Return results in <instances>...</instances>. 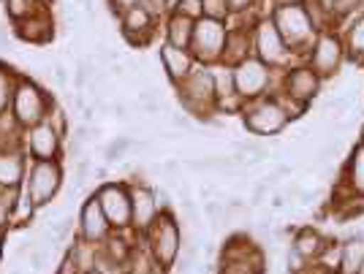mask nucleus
<instances>
[{"instance_id":"nucleus-1","label":"nucleus","mask_w":364,"mask_h":274,"mask_svg":"<svg viewBox=\"0 0 364 274\" xmlns=\"http://www.w3.org/2000/svg\"><path fill=\"white\" fill-rule=\"evenodd\" d=\"M177 104L185 109V114L196 117V122H210L215 111V84L213 68L210 65H196L188 77L174 84Z\"/></svg>"},{"instance_id":"nucleus-2","label":"nucleus","mask_w":364,"mask_h":274,"mask_svg":"<svg viewBox=\"0 0 364 274\" xmlns=\"http://www.w3.org/2000/svg\"><path fill=\"white\" fill-rule=\"evenodd\" d=\"M269 16H272L274 28L283 35V41L296 52L299 60H304L307 46L313 44V38L318 33L313 16L307 11V3H302V6H274Z\"/></svg>"},{"instance_id":"nucleus-3","label":"nucleus","mask_w":364,"mask_h":274,"mask_svg":"<svg viewBox=\"0 0 364 274\" xmlns=\"http://www.w3.org/2000/svg\"><path fill=\"white\" fill-rule=\"evenodd\" d=\"M144 247L152 253V258L158 261L164 269H171L182 250V231L180 220L171 209H161V214L152 220V226L144 231Z\"/></svg>"},{"instance_id":"nucleus-4","label":"nucleus","mask_w":364,"mask_h":274,"mask_svg":"<svg viewBox=\"0 0 364 274\" xmlns=\"http://www.w3.org/2000/svg\"><path fill=\"white\" fill-rule=\"evenodd\" d=\"M253 55L274 71H286L294 62H302L296 57V52L283 41L269 14H261L253 22Z\"/></svg>"},{"instance_id":"nucleus-5","label":"nucleus","mask_w":364,"mask_h":274,"mask_svg":"<svg viewBox=\"0 0 364 274\" xmlns=\"http://www.w3.org/2000/svg\"><path fill=\"white\" fill-rule=\"evenodd\" d=\"M316 74H318L323 82L340 74L343 62H346V46H343V35L334 28H326V31H318L313 44L307 46L304 52V60Z\"/></svg>"},{"instance_id":"nucleus-6","label":"nucleus","mask_w":364,"mask_h":274,"mask_svg":"<svg viewBox=\"0 0 364 274\" xmlns=\"http://www.w3.org/2000/svg\"><path fill=\"white\" fill-rule=\"evenodd\" d=\"M55 101L46 98V92L31 82V79H16L14 95H11V120L16 122V128H31L38 122L46 120V114L52 111Z\"/></svg>"},{"instance_id":"nucleus-7","label":"nucleus","mask_w":364,"mask_h":274,"mask_svg":"<svg viewBox=\"0 0 364 274\" xmlns=\"http://www.w3.org/2000/svg\"><path fill=\"white\" fill-rule=\"evenodd\" d=\"M63 185V168L58 160H33L25 174V185H22V196L31 209L46 207L52 198L58 196Z\"/></svg>"},{"instance_id":"nucleus-8","label":"nucleus","mask_w":364,"mask_h":274,"mask_svg":"<svg viewBox=\"0 0 364 274\" xmlns=\"http://www.w3.org/2000/svg\"><path fill=\"white\" fill-rule=\"evenodd\" d=\"M277 79L280 71L269 68L267 62H261L256 55H250L247 60L234 65V84H237V95L247 101H256L264 95H274L277 92Z\"/></svg>"},{"instance_id":"nucleus-9","label":"nucleus","mask_w":364,"mask_h":274,"mask_svg":"<svg viewBox=\"0 0 364 274\" xmlns=\"http://www.w3.org/2000/svg\"><path fill=\"white\" fill-rule=\"evenodd\" d=\"M240 114H242L245 128L250 133H256V136H277L289 125V114L283 111L280 101L274 95H264V98H256V101H247Z\"/></svg>"},{"instance_id":"nucleus-10","label":"nucleus","mask_w":364,"mask_h":274,"mask_svg":"<svg viewBox=\"0 0 364 274\" xmlns=\"http://www.w3.org/2000/svg\"><path fill=\"white\" fill-rule=\"evenodd\" d=\"M228 22L207 19L201 16L193 25V41H191V55L196 57L198 65H215L223 57V46H226Z\"/></svg>"},{"instance_id":"nucleus-11","label":"nucleus","mask_w":364,"mask_h":274,"mask_svg":"<svg viewBox=\"0 0 364 274\" xmlns=\"http://www.w3.org/2000/svg\"><path fill=\"white\" fill-rule=\"evenodd\" d=\"M321 87H323V79L307 62H294L286 71H280V79H277V92L289 95L294 101H302L307 106L321 95Z\"/></svg>"},{"instance_id":"nucleus-12","label":"nucleus","mask_w":364,"mask_h":274,"mask_svg":"<svg viewBox=\"0 0 364 274\" xmlns=\"http://www.w3.org/2000/svg\"><path fill=\"white\" fill-rule=\"evenodd\" d=\"M112 231H131V187L125 182H104L95 190Z\"/></svg>"},{"instance_id":"nucleus-13","label":"nucleus","mask_w":364,"mask_h":274,"mask_svg":"<svg viewBox=\"0 0 364 274\" xmlns=\"http://www.w3.org/2000/svg\"><path fill=\"white\" fill-rule=\"evenodd\" d=\"M60 141L63 133H58L49 120L22 131V147H25V155H31L33 160H58Z\"/></svg>"},{"instance_id":"nucleus-14","label":"nucleus","mask_w":364,"mask_h":274,"mask_svg":"<svg viewBox=\"0 0 364 274\" xmlns=\"http://www.w3.org/2000/svg\"><path fill=\"white\" fill-rule=\"evenodd\" d=\"M128 187H131V231L144 236L152 220L161 214V204L155 198V187H150L147 182H134Z\"/></svg>"},{"instance_id":"nucleus-15","label":"nucleus","mask_w":364,"mask_h":274,"mask_svg":"<svg viewBox=\"0 0 364 274\" xmlns=\"http://www.w3.org/2000/svg\"><path fill=\"white\" fill-rule=\"evenodd\" d=\"M155 25H158V19L147 9H141V6H134V9H128V11L120 14V33L125 35V41L131 46L150 44L152 38H155Z\"/></svg>"},{"instance_id":"nucleus-16","label":"nucleus","mask_w":364,"mask_h":274,"mask_svg":"<svg viewBox=\"0 0 364 274\" xmlns=\"http://www.w3.org/2000/svg\"><path fill=\"white\" fill-rule=\"evenodd\" d=\"M109 234H112V226H109L107 214H104L101 204H98V196L92 193V196L82 204V212H79V236H82L85 242L104 244Z\"/></svg>"},{"instance_id":"nucleus-17","label":"nucleus","mask_w":364,"mask_h":274,"mask_svg":"<svg viewBox=\"0 0 364 274\" xmlns=\"http://www.w3.org/2000/svg\"><path fill=\"white\" fill-rule=\"evenodd\" d=\"M337 193L346 198V201H350V198L364 201V144L362 141H356V147L348 153V160H346L343 174H340Z\"/></svg>"},{"instance_id":"nucleus-18","label":"nucleus","mask_w":364,"mask_h":274,"mask_svg":"<svg viewBox=\"0 0 364 274\" xmlns=\"http://www.w3.org/2000/svg\"><path fill=\"white\" fill-rule=\"evenodd\" d=\"M28 174L25 147L22 144H0V187H22Z\"/></svg>"},{"instance_id":"nucleus-19","label":"nucleus","mask_w":364,"mask_h":274,"mask_svg":"<svg viewBox=\"0 0 364 274\" xmlns=\"http://www.w3.org/2000/svg\"><path fill=\"white\" fill-rule=\"evenodd\" d=\"M14 31L22 41H31V44H49L55 38V22L52 14L46 11L44 6H38L31 16L14 22Z\"/></svg>"},{"instance_id":"nucleus-20","label":"nucleus","mask_w":364,"mask_h":274,"mask_svg":"<svg viewBox=\"0 0 364 274\" xmlns=\"http://www.w3.org/2000/svg\"><path fill=\"white\" fill-rule=\"evenodd\" d=\"M158 57H161V68H164V74H166V79L171 84L182 82L198 65L196 57L191 55V49H180V46H171L166 41L161 44Z\"/></svg>"},{"instance_id":"nucleus-21","label":"nucleus","mask_w":364,"mask_h":274,"mask_svg":"<svg viewBox=\"0 0 364 274\" xmlns=\"http://www.w3.org/2000/svg\"><path fill=\"white\" fill-rule=\"evenodd\" d=\"M294 239H291V250L304 261V263H318L321 256L326 253V247H329V239L321 234L318 229H313V226H302V229H294L291 234Z\"/></svg>"},{"instance_id":"nucleus-22","label":"nucleus","mask_w":364,"mask_h":274,"mask_svg":"<svg viewBox=\"0 0 364 274\" xmlns=\"http://www.w3.org/2000/svg\"><path fill=\"white\" fill-rule=\"evenodd\" d=\"M253 55V22L250 25H234L228 28L226 46H223V65H240L242 60H247Z\"/></svg>"},{"instance_id":"nucleus-23","label":"nucleus","mask_w":364,"mask_h":274,"mask_svg":"<svg viewBox=\"0 0 364 274\" xmlns=\"http://www.w3.org/2000/svg\"><path fill=\"white\" fill-rule=\"evenodd\" d=\"M343 35V46H346V60L364 65V11L350 16Z\"/></svg>"},{"instance_id":"nucleus-24","label":"nucleus","mask_w":364,"mask_h":274,"mask_svg":"<svg viewBox=\"0 0 364 274\" xmlns=\"http://www.w3.org/2000/svg\"><path fill=\"white\" fill-rule=\"evenodd\" d=\"M337 274H364V244L359 239H346L337 244Z\"/></svg>"},{"instance_id":"nucleus-25","label":"nucleus","mask_w":364,"mask_h":274,"mask_svg":"<svg viewBox=\"0 0 364 274\" xmlns=\"http://www.w3.org/2000/svg\"><path fill=\"white\" fill-rule=\"evenodd\" d=\"M193 19L180 14H168L166 19V31H164V41L171 46H180V49H191V41H193Z\"/></svg>"},{"instance_id":"nucleus-26","label":"nucleus","mask_w":364,"mask_h":274,"mask_svg":"<svg viewBox=\"0 0 364 274\" xmlns=\"http://www.w3.org/2000/svg\"><path fill=\"white\" fill-rule=\"evenodd\" d=\"M101 253L109 261H114L117 266H125L131 253H134V242L128 239V231H112L107 236V242L101 244Z\"/></svg>"},{"instance_id":"nucleus-27","label":"nucleus","mask_w":364,"mask_h":274,"mask_svg":"<svg viewBox=\"0 0 364 274\" xmlns=\"http://www.w3.org/2000/svg\"><path fill=\"white\" fill-rule=\"evenodd\" d=\"M128 274H166L168 269H164L158 261L152 258V253L147 247H134V253H131V258L128 263L122 266Z\"/></svg>"},{"instance_id":"nucleus-28","label":"nucleus","mask_w":364,"mask_h":274,"mask_svg":"<svg viewBox=\"0 0 364 274\" xmlns=\"http://www.w3.org/2000/svg\"><path fill=\"white\" fill-rule=\"evenodd\" d=\"M14 87H16V77L11 68H6L3 62H0V117L3 114H9V109H11V95H14Z\"/></svg>"},{"instance_id":"nucleus-29","label":"nucleus","mask_w":364,"mask_h":274,"mask_svg":"<svg viewBox=\"0 0 364 274\" xmlns=\"http://www.w3.org/2000/svg\"><path fill=\"white\" fill-rule=\"evenodd\" d=\"M364 0H332V9H329V16H332V25H340L350 16H356L362 11Z\"/></svg>"},{"instance_id":"nucleus-30","label":"nucleus","mask_w":364,"mask_h":274,"mask_svg":"<svg viewBox=\"0 0 364 274\" xmlns=\"http://www.w3.org/2000/svg\"><path fill=\"white\" fill-rule=\"evenodd\" d=\"M131 147H134V138H131V136H114L107 144V150H104V158H107V163H114V160H120L125 153H131Z\"/></svg>"},{"instance_id":"nucleus-31","label":"nucleus","mask_w":364,"mask_h":274,"mask_svg":"<svg viewBox=\"0 0 364 274\" xmlns=\"http://www.w3.org/2000/svg\"><path fill=\"white\" fill-rule=\"evenodd\" d=\"M3 3H6V14H9L11 22L25 19V16H31L38 9V3H33V0H3Z\"/></svg>"},{"instance_id":"nucleus-32","label":"nucleus","mask_w":364,"mask_h":274,"mask_svg":"<svg viewBox=\"0 0 364 274\" xmlns=\"http://www.w3.org/2000/svg\"><path fill=\"white\" fill-rule=\"evenodd\" d=\"M171 14L188 16V19H193V22H196V19L204 16V3H201V0H174Z\"/></svg>"},{"instance_id":"nucleus-33","label":"nucleus","mask_w":364,"mask_h":274,"mask_svg":"<svg viewBox=\"0 0 364 274\" xmlns=\"http://www.w3.org/2000/svg\"><path fill=\"white\" fill-rule=\"evenodd\" d=\"M204 3V16L207 19H218V22H228L231 9H228L226 0H201Z\"/></svg>"},{"instance_id":"nucleus-34","label":"nucleus","mask_w":364,"mask_h":274,"mask_svg":"<svg viewBox=\"0 0 364 274\" xmlns=\"http://www.w3.org/2000/svg\"><path fill=\"white\" fill-rule=\"evenodd\" d=\"M218 274H264L250 261H220V272Z\"/></svg>"},{"instance_id":"nucleus-35","label":"nucleus","mask_w":364,"mask_h":274,"mask_svg":"<svg viewBox=\"0 0 364 274\" xmlns=\"http://www.w3.org/2000/svg\"><path fill=\"white\" fill-rule=\"evenodd\" d=\"M139 6L141 9H147L155 19H161V16H166V6H168V0H139Z\"/></svg>"},{"instance_id":"nucleus-36","label":"nucleus","mask_w":364,"mask_h":274,"mask_svg":"<svg viewBox=\"0 0 364 274\" xmlns=\"http://www.w3.org/2000/svg\"><path fill=\"white\" fill-rule=\"evenodd\" d=\"M228 3V9H231V16L237 14V16H242L247 14V11H253L258 6V0H226Z\"/></svg>"},{"instance_id":"nucleus-37","label":"nucleus","mask_w":364,"mask_h":274,"mask_svg":"<svg viewBox=\"0 0 364 274\" xmlns=\"http://www.w3.org/2000/svg\"><path fill=\"white\" fill-rule=\"evenodd\" d=\"M182 212H185V217L193 223V226H198L201 223V214H198V209H196V201L193 198H182Z\"/></svg>"},{"instance_id":"nucleus-38","label":"nucleus","mask_w":364,"mask_h":274,"mask_svg":"<svg viewBox=\"0 0 364 274\" xmlns=\"http://www.w3.org/2000/svg\"><path fill=\"white\" fill-rule=\"evenodd\" d=\"M71 229H74V217L71 214H65L60 223L55 226V236H58V242H63V239H68V234H71Z\"/></svg>"},{"instance_id":"nucleus-39","label":"nucleus","mask_w":364,"mask_h":274,"mask_svg":"<svg viewBox=\"0 0 364 274\" xmlns=\"http://www.w3.org/2000/svg\"><path fill=\"white\" fill-rule=\"evenodd\" d=\"M267 193H269V182H267V177H264V180H261V182L253 187L250 204H253V207H261V204H264V198H267Z\"/></svg>"},{"instance_id":"nucleus-40","label":"nucleus","mask_w":364,"mask_h":274,"mask_svg":"<svg viewBox=\"0 0 364 274\" xmlns=\"http://www.w3.org/2000/svg\"><path fill=\"white\" fill-rule=\"evenodd\" d=\"M109 117L125 122L128 117H131V106H128V104H120V101H112V106H109Z\"/></svg>"},{"instance_id":"nucleus-41","label":"nucleus","mask_w":364,"mask_h":274,"mask_svg":"<svg viewBox=\"0 0 364 274\" xmlns=\"http://www.w3.org/2000/svg\"><path fill=\"white\" fill-rule=\"evenodd\" d=\"M134 6H139V0H109V11L117 16V19H120L122 11H128Z\"/></svg>"},{"instance_id":"nucleus-42","label":"nucleus","mask_w":364,"mask_h":274,"mask_svg":"<svg viewBox=\"0 0 364 274\" xmlns=\"http://www.w3.org/2000/svg\"><path fill=\"white\" fill-rule=\"evenodd\" d=\"M191 114H182V111H171V128H177V131H188L191 128V120H188Z\"/></svg>"},{"instance_id":"nucleus-43","label":"nucleus","mask_w":364,"mask_h":274,"mask_svg":"<svg viewBox=\"0 0 364 274\" xmlns=\"http://www.w3.org/2000/svg\"><path fill=\"white\" fill-rule=\"evenodd\" d=\"M55 82H58L60 87L68 84V68H65L63 62H55Z\"/></svg>"},{"instance_id":"nucleus-44","label":"nucleus","mask_w":364,"mask_h":274,"mask_svg":"<svg viewBox=\"0 0 364 274\" xmlns=\"http://www.w3.org/2000/svg\"><path fill=\"white\" fill-rule=\"evenodd\" d=\"M245 204H247V201H245L242 196H231V198H228V209H231V212H242Z\"/></svg>"},{"instance_id":"nucleus-45","label":"nucleus","mask_w":364,"mask_h":274,"mask_svg":"<svg viewBox=\"0 0 364 274\" xmlns=\"http://www.w3.org/2000/svg\"><path fill=\"white\" fill-rule=\"evenodd\" d=\"M198 196L204 198V201H213V198L218 196V190H215L213 185H201V187H198Z\"/></svg>"},{"instance_id":"nucleus-46","label":"nucleus","mask_w":364,"mask_h":274,"mask_svg":"<svg viewBox=\"0 0 364 274\" xmlns=\"http://www.w3.org/2000/svg\"><path fill=\"white\" fill-rule=\"evenodd\" d=\"M296 201H299L302 207H310V204L316 201V193H313V190H299V196H296Z\"/></svg>"},{"instance_id":"nucleus-47","label":"nucleus","mask_w":364,"mask_h":274,"mask_svg":"<svg viewBox=\"0 0 364 274\" xmlns=\"http://www.w3.org/2000/svg\"><path fill=\"white\" fill-rule=\"evenodd\" d=\"M11 46V35H9V31L0 25V49H9Z\"/></svg>"},{"instance_id":"nucleus-48","label":"nucleus","mask_w":364,"mask_h":274,"mask_svg":"<svg viewBox=\"0 0 364 274\" xmlns=\"http://www.w3.org/2000/svg\"><path fill=\"white\" fill-rule=\"evenodd\" d=\"M272 207L274 209H283V207H286V196H283V193H277V196L272 198Z\"/></svg>"},{"instance_id":"nucleus-49","label":"nucleus","mask_w":364,"mask_h":274,"mask_svg":"<svg viewBox=\"0 0 364 274\" xmlns=\"http://www.w3.org/2000/svg\"><path fill=\"white\" fill-rule=\"evenodd\" d=\"M307 0H274V6H302Z\"/></svg>"},{"instance_id":"nucleus-50","label":"nucleus","mask_w":364,"mask_h":274,"mask_svg":"<svg viewBox=\"0 0 364 274\" xmlns=\"http://www.w3.org/2000/svg\"><path fill=\"white\" fill-rule=\"evenodd\" d=\"M353 239H359V242L364 244V229H362V234H356V236H353Z\"/></svg>"},{"instance_id":"nucleus-51","label":"nucleus","mask_w":364,"mask_h":274,"mask_svg":"<svg viewBox=\"0 0 364 274\" xmlns=\"http://www.w3.org/2000/svg\"><path fill=\"white\" fill-rule=\"evenodd\" d=\"M33 3H38V6H44V3H49V0H33Z\"/></svg>"},{"instance_id":"nucleus-52","label":"nucleus","mask_w":364,"mask_h":274,"mask_svg":"<svg viewBox=\"0 0 364 274\" xmlns=\"http://www.w3.org/2000/svg\"><path fill=\"white\" fill-rule=\"evenodd\" d=\"M85 274H104V272H98V269H92V272H85Z\"/></svg>"},{"instance_id":"nucleus-53","label":"nucleus","mask_w":364,"mask_h":274,"mask_svg":"<svg viewBox=\"0 0 364 274\" xmlns=\"http://www.w3.org/2000/svg\"><path fill=\"white\" fill-rule=\"evenodd\" d=\"M0 258H3V239H0Z\"/></svg>"},{"instance_id":"nucleus-54","label":"nucleus","mask_w":364,"mask_h":274,"mask_svg":"<svg viewBox=\"0 0 364 274\" xmlns=\"http://www.w3.org/2000/svg\"><path fill=\"white\" fill-rule=\"evenodd\" d=\"M359 141H362V144H364V131H362V138H359Z\"/></svg>"},{"instance_id":"nucleus-55","label":"nucleus","mask_w":364,"mask_h":274,"mask_svg":"<svg viewBox=\"0 0 364 274\" xmlns=\"http://www.w3.org/2000/svg\"><path fill=\"white\" fill-rule=\"evenodd\" d=\"M82 3H85V0H82Z\"/></svg>"}]
</instances>
